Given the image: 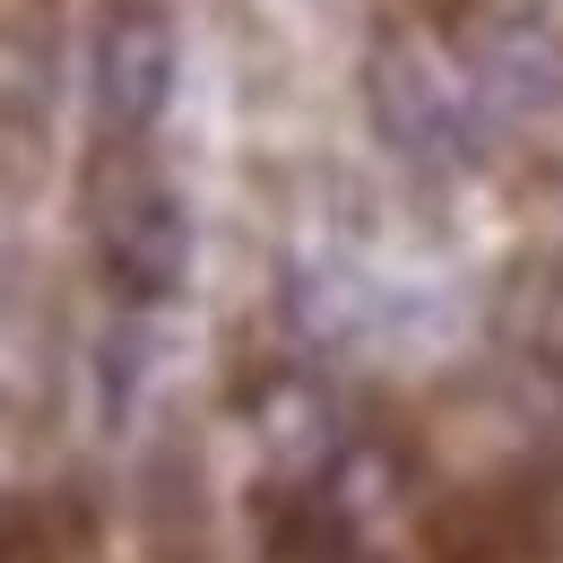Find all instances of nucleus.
Listing matches in <instances>:
<instances>
[{"label": "nucleus", "mask_w": 563, "mask_h": 563, "mask_svg": "<svg viewBox=\"0 0 563 563\" xmlns=\"http://www.w3.org/2000/svg\"><path fill=\"white\" fill-rule=\"evenodd\" d=\"M113 174H96L87 234H96V278L122 312H156L191 286V200L147 165L140 147L104 156Z\"/></svg>", "instance_id": "f257e3e1"}, {"label": "nucleus", "mask_w": 563, "mask_h": 563, "mask_svg": "<svg viewBox=\"0 0 563 563\" xmlns=\"http://www.w3.org/2000/svg\"><path fill=\"white\" fill-rule=\"evenodd\" d=\"M0 563H53V538H44L35 503H0Z\"/></svg>", "instance_id": "423d86ee"}, {"label": "nucleus", "mask_w": 563, "mask_h": 563, "mask_svg": "<svg viewBox=\"0 0 563 563\" xmlns=\"http://www.w3.org/2000/svg\"><path fill=\"white\" fill-rule=\"evenodd\" d=\"M183 78V35L174 0H96V44H87V96L104 147H140Z\"/></svg>", "instance_id": "f03ea898"}, {"label": "nucleus", "mask_w": 563, "mask_h": 563, "mask_svg": "<svg viewBox=\"0 0 563 563\" xmlns=\"http://www.w3.org/2000/svg\"><path fill=\"white\" fill-rule=\"evenodd\" d=\"M364 96H373V131L382 147H399L417 174H451L477 131H468V96L451 87V70L424 53L417 35H399V26H382L373 35V53H364Z\"/></svg>", "instance_id": "7ed1b4c3"}, {"label": "nucleus", "mask_w": 563, "mask_h": 563, "mask_svg": "<svg viewBox=\"0 0 563 563\" xmlns=\"http://www.w3.org/2000/svg\"><path fill=\"white\" fill-rule=\"evenodd\" d=\"M252 433L286 468V486H312L339 460V408H330V390L312 373H269L261 399H252Z\"/></svg>", "instance_id": "39448f33"}, {"label": "nucleus", "mask_w": 563, "mask_h": 563, "mask_svg": "<svg viewBox=\"0 0 563 563\" xmlns=\"http://www.w3.org/2000/svg\"><path fill=\"white\" fill-rule=\"evenodd\" d=\"M547 547V511L529 486H486L433 511V555L442 563H529Z\"/></svg>", "instance_id": "20e7f679"}]
</instances>
